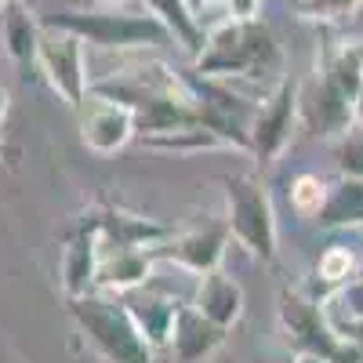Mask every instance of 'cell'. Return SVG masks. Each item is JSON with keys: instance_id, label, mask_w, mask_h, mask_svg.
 Returning a JSON list of instances; mask_svg holds the SVG:
<instances>
[{"instance_id": "obj_14", "label": "cell", "mask_w": 363, "mask_h": 363, "mask_svg": "<svg viewBox=\"0 0 363 363\" xmlns=\"http://www.w3.org/2000/svg\"><path fill=\"white\" fill-rule=\"evenodd\" d=\"M40 15L26 8V0H0V48L15 66H33L37 62V44H40Z\"/></svg>"}, {"instance_id": "obj_10", "label": "cell", "mask_w": 363, "mask_h": 363, "mask_svg": "<svg viewBox=\"0 0 363 363\" xmlns=\"http://www.w3.org/2000/svg\"><path fill=\"white\" fill-rule=\"evenodd\" d=\"M229 338V330L218 327L215 320H207L193 301H178L174 323H171V342L167 349L174 352L178 363H203L207 356H215Z\"/></svg>"}, {"instance_id": "obj_7", "label": "cell", "mask_w": 363, "mask_h": 363, "mask_svg": "<svg viewBox=\"0 0 363 363\" xmlns=\"http://www.w3.org/2000/svg\"><path fill=\"white\" fill-rule=\"evenodd\" d=\"M277 316H280L287 345L298 356H320V359L330 356V349H335V342H338V330L330 327L327 309L316 298H309L306 291H284L280 306H277Z\"/></svg>"}, {"instance_id": "obj_26", "label": "cell", "mask_w": 363, "mask_h": 363, "mask_svg": "<svg viewBox=\"0 0 363 363\" xmlns=\"http://www.w3.org/2000/svg\"><path fill=\"white\" fill-rule=\"evenodd\" d=\"M327 363H363V352H359V345H356V342L338 338V342H335V349H330V356H327Z\"/></svg>"}, {"instance_id": "obj_31", "label": "cell", "mask_w": 363, "mask_h": 363, "mask_svg": "<svg viewBox=\"0 0 363 363\" xmlns=\"http://www.w3.org/2000/svg\"><path fill=\"white\" fill-rule=\"evenodd\" d=\"M203 4H225V0H203Z\"/></svg>"}, {"instance_id": "obj_17", "label": "cell", "mask_w": 363, "mask_h": 363, "mask_svg": "<svg viewBox=\"0 0 363 363\" xmlns=\"http://www.w3.org/2000/svg\"><path fill=\"white\" fill-rule=\"evenodd\" d=\"M320 229H359L363 225V178L338 174L327 182L323 207L316 211Z\"/></svg>"}, {"instance_id": "obj_22", "label": "cell", "mask_w": 363, "mask_h": 363, "mask_svg": "<svg viewBox=\"0 0 363 363\" xmlns=\"http://www.w3.org/2000/svg\"><path fill=\"white\" fill-rule=\"evenodd\" d=\"M323 196H327V182L320 174H298L291 182V211L301 218H316Z\"/></svg>"}, {"instance_id": "obj_19", "label": "cell", "mask_w": 363, "mask_h": 363, "mask_svg": "<svg viewBox=\"0 0 363 363\" xmlns=\"http://www.w3.org/2000/svg\"><path fill=\"white\" fill-rule=\"evenodd\" d=\"M145 4V11L149 15H157L160 22H164V29L171 33V40L174 44H182V51H189L193 58L203 51V29H200V22H196V15L189 11V4L186 0H142Z\"/></svg>"}, {"instance_id": "obj_18", "label": "cell", "mask_w": 363, "mask_h": 363, "mask_svg": "<svg viewBox=\"0 0 363 363\" xmlns=\"http://www.w3.org/2000/svg\"><path fill=\"white\" fill-rule=\"evenodd\" d=\"M124 306H128L135 327L142 330V338L153 345V349H167L178 301H171V298H157V294H131Z\"/></svg>"}, {"instance_id": "obj_24", "label": "cell", "mask_w": 363, "mask_h": 363, "mask_svg": "<svg viewBox=\"0 0 363 363\" xmlns=\"http://www.w3.org/2000/svg\"><path fill=\"white\" fill-rule=\"evenodd\" d=\"M335 306L345 313V316H352V320H363V277H352L335 298Z\"/></svg>"}, {"instance_id": "obj_8", "label": "cell", "mask_w": 363, "mask_h": 363, "mask_svg": "<svg viewBox=\"0 0 363 363\" xmlns=\"http://www.w3.org/2000/svg\"><path fill=\"white\" fill-rule=\"evenodd\" d=\"M298 116L309 128V135L338 142L356 124V99L345 95L323 69H316V77L306 87H298Z\"/></svg>"}, {"instance_id": "obj_27", "label": "cell", "mask_w": 363, "mask_h": 363, "mask_svg": "<svg viewBox=\"0 0 363 363\" xmlns=\"http://www.w3.org/2000/svg\"><path fill=\"white\" fill-rule=\"evenodd\" d=\"M335 330H338V338H349V342H356V345H359V352H363V320H352V316H345V323H335Z\"/></svg>"}, {"instance_id": "obj_16", "label": "cell", "mask_w": 363, "mask_h": 363, "mask_svg": "<svg viewBox=\"0 0 363 363\" xmlns=\"http://www.w3.org/2000/svg\"><path fill=\"white\" fill-rule=\"evenodd\" d=\"M153 255L149 247H116V255L109 258H99V272H95V291H106V294H124V291H135L149 280L153 272Z\"/></svg>"}, {"instance_id": "obj_12", "label": "cell", "mask_w": 363, "mask_h": 363, "mask_svg": "<svg viewBox=\"0 0 363 363\" xmlns=\"http://www.w3.org/2000/svg\"><path fill=\"white\" fill-rule=\"evenodd\" d=\"M102 240L95 233V225L87 222V215H80L77 229L66 236V247H62V291L66 298H80L87 291H95V272H99V258H102Z\"/></svg>"}, {"instance_id": "obj_33", "label": "cell", "mask_w": 363, "mask_h": 363, "mask_svg": "<svg viewBox=\"0 0 363 363\" xmlns=\"http://www.w3.org/2000/svg\"><path fill=\"white\" fill-rule=\"evenodd\" d=\"M106 4H120V0H106Z\"/></svg>"}, {"instance_id": "obj_2", "label": "cell", "mask_w": 363, "mask_h": 363, "mask_svg": "<svg viewBox=\"0 0 363 363\" xmlns=\"http://www.w3.org/2000/svg\"><path fill=\"white\" fill-rule=\"evenodd\" d=\"M69 316L106 363H157V349L142 338L128 306L106 291L69 298Z\"/></svg>"}, {"instance_id": "obj_29", "label": "cell", "mask_w": 363, "mask_h": 363, "mask_svg": "<svg viewBox=\"0 0 363 363\" xmlns=\"http://www.w3.org/2000/svg\"><path fill=\"white\" fill-rule=\"evenodd\" d=\"M8 102H11V99H8V91L0 87V124H4V116H8Z\"/></svg>"}, {"instance_id": "obj_3", "label": "cell", "mask_w": 363, "mask_h": 363, "mask_svg": "<svg viewBox=\"0 0 363 363\" xmlns=\"http://www.w3.org/2000/svg\"><path fill=\"white\" fill-rule=\"evenodd\" d=\"M40 22L69 29L84 44H95L106 51L160 48L171 40L164 22L145 11H58V15H40Z\"/></svg>"}, {"instance_id": "obj_20", "label": "cell", "mask_w": 363, "mask_h": 363, "mask_svg": "<svg viewBox=\"0 0 363 363\" xmlns=\"http://www.w3.org/2000/svg\"><path fill=\"white\" fill-rule=\"evenodd\" d=\"M320 69L335 80L345 95L359 99V91H363V37H345L335 48H327Z\"/></svg>"}, {"instance_id": "obj_11", "label": "cell", "mask_w": 363, "mask_h": 363, "mask_svg": "<svg viewBox=\"0 0 363 363\" xmlns=\"http://www.w3.org/2000/svg\"><path fill=\"white\" fill-rule=\"evenodd\" d=\"M87 99H95V95H87ZM135 135H138L135 113L120 102H109V99H95V106L80 120V142L99 157H109L116 149H124Z\"/></svg>"}, {"instance_id": "obj_32", "label": "cell", "mask_w": 363, "mask_h": 363, "mask_svg": "<svg viewBox=\"0 0 363 363\" xmlns=\"http://www.w3.org/2000/svg\"><path fill=\"white\" fill-rule=\"evenodd\" d=\"M0 157H4V138H0Z\"/></svg>"}, {"instance_id": "obj_28", "label": "cell", "mask_w": 363, "mask_h": 363, "mask_svg": "<svg viewBox=\"0 0 363 363\" xmlns=\"http://www.w3.org/2000/svg\"><path fill=\"white\" fill-rule=\"evenodd\" d=\"M225 4H229L233 18H255L258 8H262V0H225Z\"/></svg>"}, {"instance_id": "obj_5", "label": "cell", "mask_w": 363, "mask_h": 363, "mask_svg": "<svg viewBox=\"0 0 363 363\" xmlns=\"http://www.w3.org/2000/svg\"><path fill=\"white\" fill-rule=\"evenodd\" d=\"M37 66L48 80V87L66 102L69 109H80L87 102V66H84V40L69 29L44 26L37 44Z\"/></svg>"}, {"instance_id": "obj_9", "label": "cell", "mask_w": 363, "mask_h": 363, "mask_svg": "<svg viewBox=\"0 0 363 363\" xmlns=\"http://www.w3.org/2000/svg\"><path fill=\"white\" fill-rule=\"evenodd\" d=\"M225 244H229V225L225 222H211L203 229H189V233H171L167 240L149 247L153 262H174L189 272H211L222 265V255H225Z\"/></svg>"}, {"instance_id": "obj_1", "label": "cell", "mask_w": 363, "mask_h": 363, "mask_svg": "<svg viewBox=\"0 0 363 363\" xmlns=\"http://www.w3.org/2000/svg\"><path fill=\"white\" fill-rule=\"evenodd\" d=\"M193 73L247 80L265 91L284 80V48L258 18H225L203 37V51L193 58Z\"/></svg>"}, {"instance_id": "obj_15", "label": "cell", "mask_w": 363, "mask_h": 363, "mask_svg": "<svg viewBox=\"0 0 363 363\" xmlns=\"http://www.w3.org/2000/svg\"><path fill=\"white\" fill-rule=\"evenodd\" d=\"M193 306L207 320H215L218 327L233 330L240 323V316H244V287H240L229 272H222V265H218V269H211V272H200Z\"/></svg>"}, {"instance_id": "obj_21", "label": "cell", "mask_w": 363, "mask_h": 363, "mask_svg": "<svg viewBox=\"0 0 363 363\" xmlns=\"http://www.w3.org/2000/svg\"><path fill=\"white\" fill-rule=\"evenodd\" d=\"M142 142H145L149 149H167V153H196V149L225 145L215 131L203 128V124H182V128L153 131V135H142Z\"/></svg>"}, {"instance_id": "obj_4", "label": "cell", "mask_w": 363, "mask_h": 363, "mask_svg": "<svg viewBox=\"0 0 363 363\" xmlns=\"http://www.w3.org/2000/svg\"><path fill=\"white\" fill-rule=\"evenodd\" d=\"M225 225L247 255L262 262H277L280 236H277V215L265 186L255 174H233L225 178Z\"/></svg>"}, {"instance_id": "obj_23", "label": "cell", "mask_w": 363, "mask_h": 363, "mask_svg": "<svg viewBox=\"0 0 363 363\" xmlns=\"http://www.w3.org/2000/svg\"><path fill=\"white\" fill-rule=\"evenodd\" d=\"M338 174L363 178V128H349L338 138Z\"/></svg>"}, {"instance_id": "obj_13", "label": "cell", "mask_w": 363, "mask_h": 363, "mask_svg": "<svg viewBox=\"0 0 363 363\" xmlns=\"http://www.w3.org/2000/svg\"><path fill=\"white\" fill-rule=\"evenodd\" d=\"M87 222L95 225L99 240L109 247H153V244L171 236L167 225H160L153 218H142V215H131V211H113V207L91 211Z\"/></svg>"}, {"instance_id": "obj_6", "label": "cell", "mask_w": 363, "mask_h": 363, "mask_svg": "<svg viewBox=\"0 0 363 363\" xmlns=\"http://www.w3.org/2000/svg\"><path fill=\"white\" fill-rule=\"evenodd\" d=\"M298 120V87L284 77L272 91L258 99L251 124H247V138H251V153L258 157V164H272L291 142Z\"/></svg>"}, {"instance_id": "obj_30", "label": "cell", "mask_w": 363, "mask_h": 363, "mask_svg": "<svg viewBox=\"0 0 363 363\" xmlns=\"http://www.w3.org/2000/svg\"><path fill=\"white\" fill-rule=\"evenodd\" d=\"M356 116L363 120V91H359V99H356Z\"/></svg>"}, {"instance_id": "obj_25", "label": "cell", "mask_w": 363, "mask_h": 363, "mask_svg": "<svg viewBox=\"0 0 363 363\" xmlns=\"http://www.w3.org/2000/svg\"><path fill=\"white\" fill-rule=\"evenodd\" d=\"M301 8L316 18H345L359 8V0H301Z\"/></svg>"}]
</instances>
